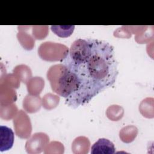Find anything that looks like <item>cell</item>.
Instances as JSON below:
<instances>
[{"mask_svg":"<svg viewBox=\"0 0 154 154\" xmlns=\"http://www.w3.org/2000/svg\"><path fill=\"white\" fill-rule=\"evenodd\" d=\"M61 63L78 80V90L65 99V103L74 109L113 85L119 74L114 47L98 39L75 40Z\"/></svg>","mask_w":154,"mask_h":154,"instance_id":"obj_1","label":"cell"},{"mask_svg":"<svg viewBox=\"0 0 154 154\" xmlns=\"http://www.w3.org/2000/svg\"><path fill=\"white\" fill-rule=\"evenodd\" d=\"M14 135L12 129L6 126H0V151L10 149L13 145Z\"/></svg>","mask_w":154,"mask_h":154,"instance_id":"obj_3","label":"cell"},{"mask_svg":"<svg viewBox=\"0 0 154 154\" xmlns=\"http://www.w3.org/2000/svg\"><path fill=\"white\" fill-rule=\"evenodd\" d=\"M116 152L114 144L109 140L104 138H99L94 143L91 148V153H108L113 154Z\"/></svg>","mask_w":154,"mask_h":154,"instance_id":"obj_4","label":"cell"},{"mask_svg":"<svg viewBox=\"0 0 154 154\" xmlns=\"http://www.w3.org/2000/svg\"><path fill=\"white\" fill-rule=\"evenodd\" d=\"M52 90L65 99L72 96L78 88L75 75L63 64L52 66L47 73Z\"/></svg>","mask_w":154,"mask_h":154,"instance_id":"obj_2","label":"cell"},{"mask_svg":"<svg viewBox=\"0 0 154 154\" xmlns=\"http://www.w3.org/2000/svg\"><path fill=\"white\" fill-rule=\"evenodd\" d=\"M51 31L57 35L61 38H66L72 35L75 26H51Z\"/></svg>","mask_w":154,"mask_h":154,"instance_id":"obj_5","label":"cell"}]
</instances>
